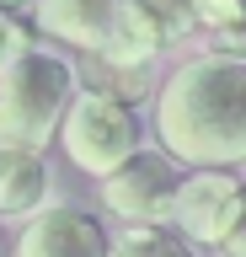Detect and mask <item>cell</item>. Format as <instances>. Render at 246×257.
<instances>
[{
    "label": "cell",
    "mask_w": 246,
    "mask_h": 257,
    "mask_svg": "<svg viewBox=\"0 0 246 257\" xmlns=\"http://www.w3.org/2000/svg\"><path fill=\"white\" fill-rule=\"evenodd\" d=\"M113 11H118V0H33V16L49 38L91 48V54L102 48L107 27H113Z\"/></svg>",
    "instance_id": "8"
},
{
    "label": "cell",
    "mask_w": 246,
    "mask_h": 257,
    "mask_svg": "<svg viewBox=\"0 0 246 257\" xmlns=\"http://www.w3.org/2000/svg\"><path fill=\"white\" fill-rule=\"evenodd\" d=\"M171 225L193 246H230L246 225V177L235 172H187L177 188Z\"/></svg>",
    "instance_id": "4"
},
{
    "label": "cell",
    "mask_w": 246,
    "mask_h": 257,
    "mask_svg": "<svg viewBox=\"0 0 246 257\" xmlns=\"http://www.w3.org/2000/svg\"><path fill=\"white\" fill-rule=\"evenodd\" d=\"M49 209V161L38 150H6L0 145V214L33 220Z\"/></svg>",
    "instance_id": "9"
},
{
    "label": "cell",
    "mask_w": 246,
    "mask_h": 257,
    "mask_svg": "<svg viewBox=\"0 0 246 257\" xmlns=\"http://www.w3.org/2000/svg\"><path fill=\"white\" fill-rule=\"evenodd\" d=\"M155 11V22L166 27V38H182L187 27H198V0H139Z\"/></svg>",
    "instance_id": "13"
},
{
    "label": "cell",
    "mask_w": 246,
    "mask_h": 257,
    "mask_svg": "<svg viewBox=\"0 0 246 257\" xmlns=\"http://www.w3.org/2000/svg\"><path fill=\"white\" fill-rule=\"evenodd\" d=\"M225 252H230V257H246V225H241V236H235V241H230V246H225Z\"/></svg>",
    "instance_id": "15"
},
{
    "label": "cell",
    "mask_w": 246,
    "mask_h": 257,
    "mask_svg": "<svg viewBox=\"0 0 246 257\" xmlns=\"http://www.w3.org/2000/svg\"><path fill=\"white\" fill-rule=\"evenodd\" d=\"M161 43H166V27L155 22V11H150V6H139V0H118L113 27H107V38H102L97 59L113 64V70L139 75V70L161 54Z\"/></svg>",
    "instance_id": "7"
},
{
    "label": "cell",
    "mask_w": 246,
    "mask_h": 257,
    "mask_svg": "<svg viewBox=\"0 0 246 257\" xmlns=\"http://www.w3.org/2000/svg\"><path fill=\"white\" fill-rule=\"evenodd\" d=\"M33 48V32H27V22H22L17 11H0V75L11 70V64L22 59Z\"/></svg>",
    "instance_id": "12"
},
{
    "label": "cell",
    "mask_w": 246,
    "mask_h": 257,
    "mask_svg": "<svg viewBox=\"0 0 246 257\" xmlns=\"http://www.w3.org/2000/svg\"><path fill=\"white\" fill-rule=\"evenodd\" d=\"M155 140L177 166L230 172L246 161V59L198 54L155 96Z\"/></svg>",
    "instance_id": "1"
},
{
    "label": "cell",
    "mask_w": 246,
    "mask_h": 257,
    "mask_svg": "<svg viewBox=\"0 0 246 257\" xmlns=\"http://www.w3.org/2000/svg\"><path fill=\"white\" fill-rule=\"evenodd\" d=\"M17 6H22V0H0V11H17Z\"/></svg>",
    "instance_id": "16"
},
{
    "label": "cell",
    "mask_w": 246,
    "mask_h": 257,
    "mask_svg": "<svg viewBox=\"0 0 246 257\" xmlns=\"http://www.w3.org/2000/svg\"><path fill=\"white\" fill-rule=\"evenodd\" d=\"M75 70L65 54L27 48L0 75V145L6 150H49V140L65 128L75 107Z\"/></svg>",
    "instance_id": "2"
},
{
    "label": "cell",
    "mask_w": 246,
    "mask_h": 257,
    "mask_svg": "<svg viewBox=\"0 0 246 257\" xmlns=\"http://www.w3.org/2000/svg\"><path fill=\"white\" fill-rule=\"evenodd\" d=\"M17 257H113V241L97 214H86L75 204H49L43 214L27 220Z\"/></svg>",
    "instance_id": "6"
},
{
    "label": "cell",
    "mask_w": 246,
    "mask_h": 257,
    "mask_svg": "<svg viewBox=\"0 0 246 257\" xmlns=\"http://www.w3.org/2000/svg\"><path fill=\"white\" fill-rule=\"evenodd\" d=\"M225 54H241V59H246V27L235 32V38H225Z\"/></svg>",
    "instance_id": "14"
},
{
    "label": "cell",
    "mask_w": 246,
    "mask_h": 257,
    "mask_svg": "<svg viewBox=\"0 0 246 257\" xmlns=\"http://www.w3.org/2000/svg\"><path fill=\"white\" fill-rule=\"evenodd\" d=\"M59 145H65V156L81 172L107 182L113 172H123L139 156V118L113 91H81L70 118H65V128H59Z\"/></svg>",
    "instance_id": "3"
},
{
    "label": "cell",
    "mask_w": 246,
    "mask_h": 257,
    "mask_svg": "<svg viewBox=\"0 0 246 257\" xmlns=\"http://www.w3.org/2000/svg\"><path fill=\"white\" fill-rule=\"evenodd\" d=\"M0 257H6V230H0Z\"/></svg>",
    "instance_id": "17"
},
{
    "label": "cell",
    "mask_w": 246,
    "mask_h": 257,
    "mask_svg": "<svg viewBox=\"0 0 246 257\" xmlns=\"http://www.w3.org/2000/svg\"><path fill=\"white\" fill-rule=\"evenodd\" d=\"M198 27L219 32V38H235L246 27V0H198Z\"/></svg>",
    "instance_id": "11"
},
{
    "label": "cell",
    "mask_w": 246,
    "mask_h": 257,
    "mask_svg": "<svg viewBox=\"0 0 246 257\" xmlns=\"http://www.w3.org/2000/svg\"><path fill=\"white\" fill-rule=\"evenodd\" d=\"M113 257H198V246L177 225H129L113 241Z\"/></svg>",
    "instance_id": "10"
},
{
    "label": "cell",
    "mask_w": 246,
    "mask_h": 257,
    "mask_svg": "<svg viewBox=\"0 0 246 257\" xmlns=\"http://www.w3.org/2000/svg\"><path fill=\"white\" fill-rule=\"evenodd\" d=\"M177 161L166 156H139L123 166V172H113L107 182H102V204L113 209L123 225H171V209H177Z\"/></svg>",
    "instance_id": "5"
}]
</instances>
